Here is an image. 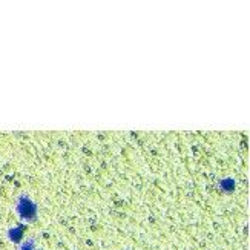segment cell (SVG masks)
<instances>
[{"instance_id":"1","label":"cell","mask_w":250,"mask_h":250,"mask_svg":"<svg viewBox=\"0 0 250 250\" xmlns=\"http://www.w3.org/2000/svg\"><path fill=\"white\" fill-rule=\"evenodd\" d=\"M17 215L23 221H34L37 218V206L29 197H20L16 204Z\"/></svg>"},{"instance_id":"2","label":"cell","mask_w":250,"mask_h":250,"mask_svg":"<svg viewBox=\"0 0 250 250\" xmlns=\"http://www.w3.org/2000/svg\"><path fill=\"white\" fill-rule=\"evenodd\" d=\"M8 238L16 244L21 243V240H23V227H13V229H9Z\"/></svg>"},{"instance_id":"3","label":"cell","mask_w":250,"mask_h":250,"mask_svg":"<svg viewBox=\"0 0 250 250\" xmlns=\"http://www.w3.org/2000/svg\"><path fill=\"white\" fill-rule=\"evenodd\" d=\"M19 250H36V241L34 240H26L20 244Z\"/></svg>"}]
</instances>
